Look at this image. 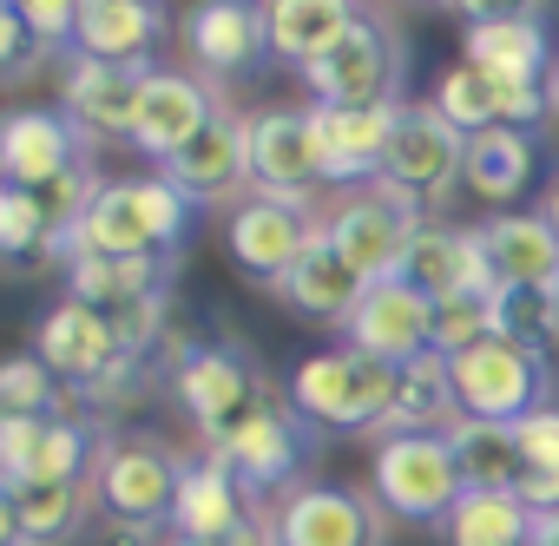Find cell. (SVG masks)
Masks as SVG:
<instances>
[{
  "label": "cell",
  "mask_w": 559,
  "mask_h": 546,
  "mask_svg": "<svg viewBox=\"0 0 559 546\" xmlns=\"http://www.w3.org/2000/svg\"><path fill=\"white\" fill-rule=\"evenodd\" d=\"M185 467H191V454H178L165 435H152V428H106V441H99V454H93L99 513H106L132 546H152V539L171 526Z\"/></svg>",
  "instance_id": "obj_1"
},
{
  "label": "cell",
  "mask_w": 559,
  "mask_h": 546,
  "mask_svg": "<svg viewBox=\"0 0 559 546\" xmlns=\"http://www.w3.org/2000/svg\"><path fill=\"white\" fill-rule=\"evenodd\" d=\"M34 356L60 376V389H67L73 402H86V408H99V415L119 408V402H139V389L152 382V363L126 356V343L112 336V323H106L93 304H80V297H60V304L40 317Z\"/></svg>",
  "instance_id": "obj_2"
},
{
  "label": "cell",
  "mask_w": 559,
  "mask_h": 546,
  "mask_svg": "<svg viewBox=\"0 0 559 546\" xmlns=\"http://www.w3.org/2000/svg\"><path fill=\"white\" fill-rule=\"evenodd\" d=\"M204 204H191L165 171H139V178H106L86 204V224L73 237V250H99V257H178L198 230Z\"/></svg>",
  "instance_id": "obj_3"
},
{
  "label": "cell",
  "mask_w": 559,
  "mask_h": 546,
  "mask_svg": "<svg viewBox=\"0 0 559 546\" xmlns=\"http://www.w3.org/2000/svg\"><path fill=\"white\" fill-rule=\"evenodd\" d=\"M165 389H171L178 415L198 428V448L224 441L237 422H250L257 408H270L284 395V382L270 376V363L237 336H198L185 349V363L165 376Z\"/></svg>",
  "instance_id": "obj_4"
},
{
  "label": "cell",
  "mask_w": 559,
  "mask_h": 546,
  "mask_svg": "<svg viewBox=\"0 0 559 546\" xmlns=\"http://www.w3.org/2000/svg\"><path fill=\"white\" fill-rule=\"evenodd\" d=\"M284 395L323 435H382L389 395H395V363H376L356 343H330L284 376Z\"/></svg>",
  "instance_id": "obj_5"
},
{
  "label": "cell",
  "mask_w": 559,
  "mask_h": 546,
  "mask_svg": "<svg viewBox=\"0 0 559 546\" xmlns=\"http://www.w3.org/2000/svg\"><path fill=\"white\" fill-rule=\"evenodd\" d=\"M323 428H310L304 415H297V402L290 395H276L270 408H257L250 422H237L224 441H211V448H198V454H211V461H224L237 480H243V494L257 500V507H270V500H284L290 487H304L310 480V467H317V454H323Z\"/></svg>",
  "instance_id": "obj_6"
},
{
  "label": "cell",
  "mask_w": 559,
  "mask_h": 546,
  "mask_svg": "<svg viewBox=\"0 0 559 546\" xmlns=\"http://www.w3.org/2000/svg\"><path fill=\"white\" fill-rule=\"evenodd\" d=\"M310 106H402L408 86V34L395 27V14H382L376 0L356 14V27L304 67Z\"/></svg>",
  "instance_id": "obj_7"
},
{
  "label": "cell",
  "mask_w": 559,
  "mask_h": 546,
  "mask_svg": "<svg viewBox=\"0 0 559 546\" xmlns=\"http://www.w3.org/2000/svg\"><path fill=\"white\" fill-rule=\"evenodd\" d=\"M323 237V204H304V198H263L250 191L243 204L224 211V257L243 284L257 290H284V277L304 263V250Z\"/></svg>",
  "instance_id": "obj_8"
},
{
  "label": "cell",
  "mask_w": 559,
  "mask_h": 546,
  "mask_svg": "<svg viewBox=\"0 0 559 546\" xmlns=\"http://www.w3.org/2000/svg\"><path fill=\"white\" fill-rule=\"evenodd\" d=\"M369 487L389 507V520H415V526H441L467 494L448 435H376Z\"/></svg>",
  "instance_id": "obj_9"
},
{
  "label": "cell",
  "mask_w": 559,
  "mask_h": 546,
  "mask_svg": "<svg viewBox=\"0 0 559 546\" xmlns=\"http://www.w3.org/2000/svg\"><path fill=\"white\" fill-rule=\"evenodd\" d=\"M178 47H185V67L217 93L257 80L276 60L270 27H263V0H191L178 14Z\"/></svg>",
  "instance_id": "obj_10"
},
{
  "label": "cell",
  "mask_w": 559,
  "mask_h": 546,
  "mask_svg": "<svg viewBox=\"0 0 559 546\" xmlns=\"http://www.w3.org/2000/svg\"><path fill=\"white\" fill-rule=\"evenodd\" d=\"M270 533L276 546H389V507L376 487L310 474L284 500H270Z\"/></svg>",
  "instance_id": "obj_11"
},
{
  "label": "cell",
  "mask_w": 559,
  "mask_h": 546,
  "mask_svg": "<svg viewBox=\"0 0 559 546\" xmlns=\"http://www.w3.org/2000/svg\"><path fill=\"white\" fill-rule=\"evenodd\" d=\"M448 382H454L461 415H474V422H520L552 402V363L533 349H513L500 336H480L461 356H448Z\"/></svg>",
  "instance_id": "obj_12"
},
{
  "label": "cell",
  "mask_w": 559,
  "mask_h": 546,
  "mask_svg": "<svg viewBox=\"0 0 559 546\" xmlns=\"http://www.w3.org/2000/svg\"><path fill=\"white\" fill-rule=\"evenodd\" d=\"M421 224H428V211L415 198H402L395 185H382V178L376 185H356V191H336V204L323 211V237L362 270L369 284L376 277H395Z\"/></svg>",
  "instance_id": "obj_13"
},
{
  "label": "cell",
  "mask_w": 559,
  "mask_h": 546,
  "mask_svg": "<svg viewBox=\"0 0 559 546\" xmlns=\"http://www.w3.org/2000/svg\"><path fill=\"white\" fill-rule=\"evenodd\" d=\"M461 165H467V132H454L435 99H402L389 152H382V185H395L402 198H415L428 217L461 191Z\"/></svg>",
  "instance_id": "obj_14"
},
{
  "label": "cell",
  "mask_w": 559,
  "mask_h": 546,
  "mask_svg": "<svg viewBox=\"0 0 559 546\" xmlns=\"http://www.w3.org/2000/svg\"><path fill=\"white\" fill-rule=\"evenodd\" d=\"M106 441L99 415H21L0 422V487H60L86 480L93 454Z\"/></svg>",
  "instance_id": "obj_15"
},
{
  "label": "cell",
  "mask_w": 559,
  "mask_h": 546,
  "mask_svg": "<svg viewBox=\"0 0 559 546\" xmlns=\"http://www.w3.org/2000/svg\"><path fill=\"white\" fill-rule=\"evenodd\" d=\"M243 145H250V191L323 204L330 185H323L310 106H257V112H243Z\"/></svg>",
  "instance_id": "obj_16"
},
{
  "label": "cell",
  "mask_w": 559,
  "mask_h": 546,
  "mask_svg": "<svg viewBox=\"0 0 559 546\" xmlns=\"http://www.w3.org/2000/svg\"><path fill=\"white\" fill-rule=\"evenodd\" d=\"M191 204L217 211V204H243L250 198V145H243V106L224 93L217 112L204 119V132L191 145H178L165 165H158Z\"/></svg>",
  "instance_id": "obj_17"
},
{
  "label": "cell",
  "mask_w": 559,
  "mask_h": 546,
  "mask_svg": "<svg viewBox=\"0 0 559 546\" xmlns=\"http://www.w3.org/2000/svg\"><path fill=\"white\" fill-rule=\"evenodd\" d=\"M217 86H204L191 67H145V80H139V112H132V152H145L152 165H165L178 145H191L198 132H204V119L217 112Z\"/></svg>",
  "instance_id": "obj_18"
},
{
  "label": "cell",
  "mask_w": 559,
  "mask_h": 546,
  "mask_svg": "<svg viewBox=\"0 0 559 546\" xmlns=\"http://www.w3.org/2000/svg\"><path fill=\"white\" fill-rule=\"evenodd\" d=\"M171 34H178V21H171L165 0H86L67 54L145 73V67H158V54H165Z\"/></svg>",
  "instance_id": "obj_19"
},
{
  "label": "cell",
  "mask_w": 559,
  "mask_h": 546,
  "mask_svg": "<svg viewBox=\"0 0 559 546\" xmlns=\"http://www.w3.org/2000/svg\"><path fill=\"white\" fill-rule=\"evenodd\" d=\"M139 80L132 67H106V60H80L60 54V112L80 126V139L93 152L126 145L132 139V112H139Z\"/></svg>",
  "instance_id": "obj_20"
},
{
  "label": "cell",
  "mask_w": 559,
  "mask_h": 546,
  "mask_svg": "<svg viewBox=\"0 0 559 546\" xmlns=\"http://www.w3.org/2000/svg\"><path fill=\"white\" fill-rule=\"evenodd\" d=\"M395 112L402 106H310V132H317V158H323L330 191H356V185L382 178Z\"/></svg>",
  "instance_id": "obj_21"
},
{
  "label": "cell",
  "mask_w": 559,
  "mask_h": 546,
  "mask_svg": "<svg viewBox=\"0 0 559 546\" xmlns=\"http://www.w3.org/2000/svg\"><path fill=\"white\" fill-rule=\"evenodd\" d=\"M428 323H435V304H428L408 277H376V284L362 290V304H356L343 343H356V349L376 356V363H408V356L435 349V343H428Z\"/></svg>",
  "instance_id": "obj_22"
},
{
  "label": "cell",
  "mask_w": 559,
  "mask_h": 546,
  "mask_svg": "<svg viewBox=\"0 0 559 546\" xmlns=\"http://www.w3.org/2000/svg\"><path fill=\"white\" fill-rule=\"evenodd\" d=\"M99 158L80 126L60 106H21V112H0V178L8 185H47L67 165Z\"/></svg>",
  "instance_id": "obj_23"
},
{
  "label": "cell",
  "mask_w": 559,
  "mask_h": 546,
  "mask_svg": "<svg viewBox=\"0 0 559 546\" xmlns=\"http://www.w3.org/2000/svg\"><path fill=\"white\" fill-rule=\"evenodd\" d=\"M395 277H408L428 304H448V297H467V290H493L487 277V257H480V230L474 224H441L428 217L402 257Z\"/></svg>",
  "instance_id": "obj_24"
},
{
  "label": "cell",
  "mask_w": 559,
  "mask_h": 546,
  "mask_svg": "<svg viewBox=\"0 0 559 546\" xmlns=\"http://www.w3.org/2000/svg\"><path fill=\"white\" fill-rule=\"evenodd\" d=\"M480 230V257L493 284H533V290H559V230L546 211H487Z\"/></svg>",
  "instance_id": "obj_25"
},
{
  "label": "cell",
  "mask_w": 559,
  "mask_h": 546,
  "mask_svg": "<svg viewBox=\"0 0 559 546\" xmlns=\"http://www.w3.org/2000/svg\"><path fill=\"white\" fill-rule=\"evenodd\" d=\"M362 290H369V277L330 244V237H317L310 250H304V263L284 277V310L290 317H304V323H317V330H349V317H356V304H362Z\"/></svg>",
  "instance_id": "obj_26"
},
{
  "label": "cell",
  "mask_w": 559,
  "mask_h": 546,
  "mask_svg": "<svg viewBox=\"0 0 559 546\" xmlns=\"http://www.w3.org/2000/svg\"><path fill=\"white\" fill-rule=\"evenodd\" d=\"M257 513H270V507H257V500L243 494V480H237L224 461L191 454V467H185V480H178L171 533H191V539H230V533L250 526Z\"/></svg>",
  "instance_id": "obj_27"
},
{
  "label": "cell",
  "mask_w": 559,
  "mask_h": 546,
  "mask_svg": "<svg viewBox=\"0 0 559 546\" xmlns=\"http://www.w3.org/2000/svg\"><path fill=\"white\" fill-rule=\"evenodd\" d=\"M369 8V0H263V27H270V54L284 67H310L323 60L349 27L356 14Z\"/></svg>",
  "instance_id": "obj_28"
},
{
  "label": "cell",
  "mask_w": 559,
  "mask_h": 546,
  "mask_svg": "<svg viewBox=\"0 0 559 546\" xmlns=\"http://www.w3.org/2000/svg\"><path fill=\"white\" fill-rule=\"evenodd\" d=\"M454 422H461V402L448 382V356L421 349V356L395 363V395H389L382 435H448Z\"/></svg>",
  "instance_id": "obj_29"
},
{
  "label": "cell",
  "mask_w": 559,
  "mask_h": 546,
  "mask_svg": "<svg viewBox=\"0 0 559 546\" xmlns=\"http://www.w3.org/2000/svg\"><path fill=\"white\" fill-rule=\"evenodd\" d=\"M178 284V257H99V250H67V297L112 310L126 297L145 290H171Z\"/></svg>",
  "instance_id": "obj_30"
},
{
  "label": "cell",
  "mask_w": 559,
  "mask_h": 546,
  "mask_svg": "<svg viewBox=\"0 0 559 546\" xmlns=\"http://www.w3.org/2000/svg\"><path fill=\"white\" fill-rule=\"evenodd\" d=\"M461 185L493 204V211H513L533 185V139L520 126H487V132H467V165H461Z\"/></svg>",
  "instance_id": "obj_31"
},
{
  "label": "cell",
  "mask_w": 559,
  "mask_h": 546,
  "mask_svg": "<svg viewBox=\"0 0 559 546\" xmlns=\"http://www.w3.org/2000/svg\"><path fill=\"white\" fill-rule=\"evenodd\" d=\"M14 513H21V539L27 546H80L93 513H99L93 474L86 480H60V487H14Z\"/></svg>",
  "instance_id": "obj_32"
},
{
  "label": "cell",
  "mask_w": 559,
  "mask_h": 546,
  "mask_svg": "<svg viewBox=\"0 0 559 546\" xmlns=\"http://www.w3.org/2000/svg\"><path fill=\"white\" fill-rule=\"evenodd\" d=\"M40 270H67V250L47 230L34 191L0 178V277H40Z\"/></svg>",
  "instance_id": "obj_33"
},
{
  "label": "cell",
  "mask_w": 559,
  "mask_h": 546,
  "mask_svg": "<svg viewBox=\"0 0 559 546\" xmlns=\"http://www.w3.org/2000/svg\"><path fill=\"white\" fill-rule=\"evenodd\" d=\"M461 60L493 67V73H520V80H552V67H559L546 21H493V27H461Z\"/></svg>",
  "instance_id": "obj_34"
},
{
  "label": "cell",
  "mask_w": 559,
  "mask_h": 546,
  "mask_svg": "<svg viewBox=\"0 0 559 546\" xmlns=\"http://www.w3.org/2000/svg\"><path fill=\"white\" fill-rule=\"evenodd\" d=\"M448 448H454V467L474 494H513L520 480V441H513V422H474L461 415L448 428Z\"/></svg>",
  "instance_id": "obj_35"
},
{
  "label": "cell",
  "mask_w": 559,
  "mask_h": 546,
  "mask_svg": "<svg viewBox=\"0 0 559 546\" xmlns=\"http://www.w3.org/2000/svg\"><path fill=\"white\" fill-rule=\"evenodd\" d=\"M487 336L552 356L559 349V290H533V284H493L487 290Z\"/></svg>",
  "instance_id": "obj_36"
},
{
  "label": "cell",
  "mask_w": 559,
  "mask_h": 546,
  "mask_svg": "<svg viewBox=\"0 0 559 546\" xmlns=\"http://www.w3.org/2000/svg\"><path fill=\"white\" fill-rule=\"evenodd\" d=\"M448 546H533V513L520 507V494H461L454 513L441 520Z\"/></svg>",
  "instance_id": "obj_37"
},
{
  "label": "cell",
  "mask_w": 559,
  "mask_h": 546,
  "mask_svg": "<svg viewBox=\"0 0 559 546\" xmlns=\"http://www.w3.org/2000/svg\"><path fill=\"white\" fill-rule=\"evenodd\" d=\"M21 415H73V395L34 349L0 356V422H21Z\"/></svg>",
  "instance_id": "obj_38"
},
{
  "label": "cell",
  "mask_w": 559,
  "mask_h": 546,
  "mask_svg": "<svg viewBox=\"0 0 559 546\" xmlns=\"http://www.w3.org/2000/svg\"><path fill=\"white\" fill-rule=\"evenodd\" d=\"M47 67H60V54L14 14V0H0V86H34Z\"/></svg>",
  "instance_id": "obj_39"
},
{
  "label": "cell",
  "mask_w": 559,
  "mask_h": 546,
  "mask_svg": "<svg viewBox=\"0 0 559 546\" xmlns=\"http://www.w3.org/2000/svg\"><path fill=\"white\" fill-rule=\"evenodd\" d=\"M480 336H487V290H467V297L435 304V323H428L435 356H461V349L480 343Z\"/></svg>",
  "instance_id": "obj_40"
},
{
  "label": "cell",
  "mask_w": 559,
  "mask_h": 546,
  "mask_svg": "<svg viewBox=\"0 0 559 546\" xmlns=\"http://www.w3.org/2000/svg\"><path fill=\"white\" fill-rule=\"evenodd\" d=\"M513 441H520V467H559V402L520 415Z\"/></svg>",
  "instance_id": "obj_41"
},
{
  "label": "cell",
  "mask_w": 559,
  "mask_h": 546,
  "mask_svg": "<svg viewBox=\"0 0 559 546\" xmlns=\"http://www.w3.org/2000/svg\"><path fill=\"white\" fill-rule=\"evenodd\" d=\"M80 8H86V0H14V14L53 47V54H67L73 47V27H80Z\"/></svg>",
  "instance_id": "obj_42"
},
{
  "label": "cell",
  "mask_w": 559,
  "mask_h": 546,
  "mask_svg": "<svg viewBox=\"0 0 559 546\" xmlns=\"http://www.w3.org/2000/svg\"><path fill=\"white\" fill-rule=\"evenodd\" d=\"M461 27H493V21H546L552 0H441Z\"/></svg>",
  "instance_id": "obj_43"
},
{
  "label": "cell",
  "mask_w": 559,
  "mask_h": 546,
  "mask_svg": "<svg viewBox=\"0 0 559 546\" xmlns=\"http://www.w3.org/2000/svg\"><path fill=\"white\" fill-rule=\"evenodd\" d=\"M152 546H276V533H270V513H257V520H250V526H237L230 539H191V533H171V526H165Z\"/></svg>",
  "instance_id": "obj_44"
},
{
  "label": "cell",
  "mask_w": 559,
  "mask_h": 546,
  "mask_svg": "<svg viewBox=\"0 0 559 546\" xmlns=\"http://www.w3.org/2000/svg\"><path fill=\"white\" fill-rule=\"evenodd\" d=\"M0 546H27L21 539V513H14V494L0 487Z\"/></svg>",
  "instance_id": "obj_45"
},
{
  "label": "cell",
  "mask_w": 559,
  "mask_h": 546,
  "mask_svg": "<svg viewBox=\"0 0 559 546\" xmlns=\"http://www.w3.org/2000/svg\"><path fill=\"white\" fill-rule=\"evenodd\" d=\"M533 539H546V546H559V513H533Z\"/></svg>",
  "instance_id": "obj_46"
},
{
  "label": "cell",
  "mask_w": 559,
  "mask_h": 546,
  "mask_svg": "<svg viewBox=\"0 0 559 546\" xmlns=\"http://www.w3.org/2000/svg\"><path fill=\"white\" fill-rule=\"evenodd\" d=\"M546 217H552V230H559V178H552V191H546V204H539Z\"/></svg>",
  "instance_id": "obj_47"
},
{
  "label": "cell",
  "mask_w": 559,
  "mask_h": 546,
  "mask_svg": "<svg viewBox=\"0 0 559 546\" xmlns=\"http://www.w3.org/2000/svg\"><path fill=\"white\" fill-rule=\"evenodd\" d=\"M546 99H552V119H559V67H552V80H546Z\"/></svg>",
  "instance_id": "obj_48"
},
{
  "label": "cell",
  "mask_w": 559,
  "mask_h": 546,
  "mask_svg": "<svg viewBox=\"0 0 559 546\" xmlns=\"http://www.w3.org/2000/svg\"><path fill=\"white\" fill-rule=\"evenodd\" d=\"M533 546H546V539H533Z\"/></svg>",
  "instance_id": "obj_49"
},
{
  "label": "cell",
  "mask_w": 559,
  "mask_h": 546,
  "mask_svg": "<svg viewBox=\"0 0 559 546\" xmlns=\"http://www.w3.org/2000/svg\"><path fill=\"white\" fill-rule=\"evenodd\" d=\"M435 8H441V0H435Z\"/></svg>",
  "instance_id": "obj_50"
}]
</instances>
